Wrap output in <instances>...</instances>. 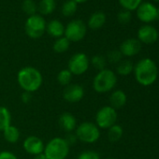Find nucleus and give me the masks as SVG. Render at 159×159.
Masks as SVG:
<instances>
[{"instance_id":"1","label":"nucleus","mask_w":159,"mask_h":159,"mask_svg":"<svg viewBox=\"0 0 159 159\" xmlns=\"http://www.w3.org/2000/svg\"><path fill=\"white\" fill-rule=\"evenodd\" d=\"M17 82L24 92L34 93L38 91L43 83L40 71L34 66H25L17 74Z\"/></svg>"},{"instance_id":"2","label":"nucleus","mask_w":159,"mask_h":159,"mask_svg":"<svg viewBox=\"0 0 159 159\" xmlns=\"http://www.w3.org/2000/svg\"><path fill=\"white\" fill-rule=\"evenodd\" d=\"M134 74L136 81L140 85L150 86L156 81L158 69L153 60L151 58H143L134 66Z\"/></svg>"},{"instance_id":"3","label":"nucleus","mask_w":159,"mask_h":159,"mask_svg":"<svg viewBox=\"0 0 159 159\" xmlns=\"http://www.w3.org/2000/svg\"><path fill=\"white\" fill-rule=\"evenodd\" d=\"M117 84L116 74L111 69H103L98 71L93 81V88L97 93L105 94L111 91Z\"/></svg>"},{"instance_id":"4","label":"nucleus","mask_w":159,"mask_h":159,"mask_svg":"<svg viewBox=\"0 0 159 159\" xmlns=\"http://www.w3.org/2000/svg\"><path fill=\"white\" fill-rule=\"evenodd\" d=\"M43 153L47 159H66L69 153V145L64 138L56 137L45 145Z\"/></svg>"},{"instance_id":"5","label":"nucleus","mask_w":159,"mask_h":159,"mask_svg":"<svg viewBox=\"0 0 159 159\" xmlns=\"http://www.w3.org/2000/svg\"><path fill=\"white\" fill-rule=\"evenodd\" d=\"M77 139L84 143H95L100 138V130L98 125L91 122L80 124L75 129Z\"/></svg>"},{"instance_id":"6","label":"nucleus","mask_w":159,"mask_h":159,"mask_svg":"<svg viewBox=\"0 0 159 159\" xmlns=\"http://www.w3.org/2000/svg\"><path fill=\"white\" fill-rule=\"evenodd\" d=\"M46 22L41 15L34 14L29 16L25 22V33L31 39H39L46 31Z\"/></svg>"},{"instance_id":"7","label":"nucleus","mask_w":159,"mask_h":159,"mask_svg":"<svg viewBox=\"0 0 159 159\" xmlns=\"http://www.w3.org/2000/svg\"><path fill=\"white\" fill-rule=\"evenodd\" d=\"M87 32L86 25L80 19L69 22L65 27V37L70 42H78L84 39Z\"/></svg>"},{"instance_id":"8","label":"nucleus","mask_w":159,"mask_h":159,"mask_svg":"<svg viewBox=\"0 0 159 159\" xmlns=\"http://www.w3.org/2000/svg\"><path fill=\"white\" fill-rule=\"evenodd\" d=\"M117 112L116 110L111 106H104L98 110L96 114V125L98 128L109 129L116 124Z\"/></svg>"},{"instance_id":"9","label":"nucleus","mask_w":159,"mask_h":159,"mask_svg":"<svg viewBox=\"0 0 159 159\" xmlns=\"http://www.w3.org/2000/svg\"><path fill=\"white\" fill-rule=\"evenodd\" d=\"M67 66V69L71 72L72 75L81 76L88 70L90 60L85 53L77 52L70 57Z\"/></svg>"},{"instance_id":"10","label":"nucleus","mask_w":159,"mask_h":159,"mask_svg":"<svg viewBox=\"0 0 159 159\" xmlns=\"http://www.w3.org/2000/svg\"><path fill=\"white\" fill-rule=\"evenodd\" d=\"M157 7L151 2H142L136 10L138 19L148 25L158 19L157 16Z\"/></svg>"},{"instance_id":"11","label":"nucleus","mask_w":159,"mask_h":159,"mask_svg":"<svg viewBox=\"0 0 159 159\" xmlns=\"http://www.w3.org/2000/svg\"><path fill=\"white\" fill-rule=\"evenodd\" d=\"M84 97V89L82 85L70 84L65 87L63 91V98L66 102L77 103L80 102Z\"/></svg>"},{"instance_id":"12","label":"nucleus","mask_w":159,"mask_h":159,"mask_svg":"<svg viewBox=\"0 0 159 159\" xmlns=\"http://www.w3.org/2000/svg\"><path fill=\"white\" fill-rule=\"evenodd\" d=\"M157 29L151 25H144L138 30V39L140 43L152 44L158 39Z\"/></svg>"},{"instance_id":"13","label":"nucleus","mask_w":159,"mask_h":159,"mask_svg":"<svg viewBox=\"0 0 159 159\" xmlns=\"http://www.w3.org/2000/svg\"><path fill=\"white\" fill-rule=\"evenodd\" d=\"M23 147L24 150L32 155H37L39 153H42L44 152V148H45V144L42 141V139H40L39 137L37 136H28L23 143Z\"/></svg>"},{"instance_id":"14","label":"nucleus","mask_w":159,"mask_h":159,"mask_svg":"<svg viewBox=\"0 0 159 159\" xmlns=\"http://www.w3.org/2000/svg\"><path fill=\"white\" fill-rule=\"evenodd\" d=\"M141 50V43L138 39H127L124 40L120 46V52L122 55L131 57L138 54Z\"/></svg>"},{"instance_id":"15","label":"nucleus","mask_w":159,"mask_h":159,"mask_svg":"<svg viewBox=\"0 0 159 159\" xmlns=\"http://www.w3.org/2000/svg\"><path fill=\"white\" fill-rule=\"evenodd\" d=\"M60 127L66 133H72L77 127V120L70 112H64L58 120Z\"/></svg>"},{"instance_id":"16","label":"nucleus","mask_w":159,"mask_h":159,"mask_svg":"<svg viewBox=\"0 0 159 159\" xmlns=\"http://www.w3.org/2000/svg\"><path fill=\"white\" fill-rule=\"evenodd\" d=\"M46 31L47 33L55 39H59L61 37H64L65 34V26L64 25L58 21V20H52L47 25H46Z\"/></svg>"},{"instance_id":"17","label":"nucleus","mask_w":159,"mask_h":159,"mask_svg":"<svg viewBox=\"0 0 159 159\" xmlns=\"http://www.w3.org/2000/svg\"><path fill=\"white\" fill-rule=\"evenodd\" d=\"M126 100H127L126 95L122 90H116L112 92L110 97L111 107H112L115 110L122 109L126 104Z\"/></svg>"},{"instance_id":"18","label":"nucleus","mask_w":159,"mask_h":159,"mask_svg":"<svg viewBox=\"0 0 159 159\" xmlns=\"http://www.w3.org/2000/svg\"><path fill=\"white\" fill-rule=\"evenodd\" d=\"M106 23V15L102 11L93 13L88 20V26L93 30L100 29Z\"/></svg>"},{"instance_id":"19","label":"nucleus","mask_w":159,"mask_h":159,"mask_svg":"<svg viewBox=\"0 0 159 159\" xmlns=\"http://www.w3.org/2000/svg\"><path fill=\"white\" fill-rule=\"evenodd\" d=\"M3 136L7 142L14 144L19 141L21 134H20V130L16 126L11 125L3 131Z\"/></svg>"},{"instance_id":"20","label":"nucleus","mask_w":159,"mask_h":159,"mask_svg":"<svg viewBox=\"0 0 159 159\" xmlns=\"http://www.w3.org/2000/svg\"><path fill=\"white\" fill-rule=\"evenodd\" d=\"M11 125V114L8 108L0 106V131H4Z\"/></svg>"},{"instance_id":"21","label":"nucleus","mask_w":159,"mask_h":159,"mask_svg":"<svg viewBox=\"0 0 159 159\" xmlns=\"http://www.w3.org/2000/svg\"><path fill=\"white\" fill-rule=\"evenodd\" d=\"M56 8L55 0H41L38 6V11L41 15H50Z\"/></svg>"},{"instance_id":"22","label":"nucleus","mask_w":159,"mask_h":159,"mask_svg":"<svg viewBox=\"0 0 159 159\" xmlns=\"http://www.w3.org/2000/svg\"><path fill=\"white\" fill-rule=\"evenodd\" d=\"M69 46H70V41L66 37H61L55 40L52 49L57 53H63L68 50Z\"/></svg>"},{"instance_id":"23","label":"nucleus","mask_w":159,"mask_h":159,"mask_svg":"<svg viewBox=\"0 0 159 159\" xmlns=\"http://www.w3.org/2000/svg\"><path fill=\"white\" fill-rule=\"evenodd\" d=\"M117 73L121 76H127L134 70L133 63L129 60H123L117 65Z\"/></svg>"},{"instance_id":"24","label":"nucleus","mask_w":159,"mask_h":159,"mask_svg":"<svg viewBox=\"0 0 159 159\" xmlns=\"http://www.w3.org/2000/svg\"><path fill=\"white\" fill-rule=\"evenodd\" d=\"M123 133H124L123 127L121 125L115 124L108 129V138H109L110 141L116 142L122 138Z\"/></svg>"},{"instance_id":"25","label":"nucleus","mask_w":159,"mask_h":159,"mask_svg":"<svg viewBox=\"0 0 159 159\" xmlns=\"http://www.w3.org/2000/svg\"><path fill=\"white\" fill-rule=\"evenodd\" d=\"M72 74L71 72L66 68V69H62L58 74H57V82L60 85L62 86H67L68 84H70L71 80H72Z\"/></svg>"},{"instance_id":"26","label":"nucleus","mask_w":159,"mask_h":159,"mask_svg":"<svg viewBox=\"0 0 159 159\" xmlns=\"http://www.w3.org/2000/svg\"><path fill=\"white\" fill-rule=\"evenodd\" d=\"M78 9V4L73 0H67L62 6V14L66 17H70L75 14Z\"/></svg>"},{"instance_id":"27","label":"nucleus","mask_w":159,"mask_h":159,"mask_svg":"<svg viewBox=\"0 0 159 159\" xmlns=\"http://www.w3.org/2000/svg\"><path fill=\"white\" fill-rule=\"evenodd\" d=\"M121 7L128 11H133L143 2V0H118Z\"/></svg>"},{"instance_id":"28","label":"nucleus","mask_w":159,"mask_h":159,"mask_svg":"<svg viewBox=\"0 0 159 159\" xmlns=\"http://www.w3.org/2000/svg\"><path fill=\"white\" fill-rule=\"evenodd\" d=\"M22 9L24 12H25L27 15L32 16L34 14H37L36 12L38 11V5L34 0H24Z\"/></svg>"},{"instance_id":"29","label":"nucleus","mask_w":159,"mask_h":159,"mask_svg":"<svg viewBox=\"0 0 159 159\" xmlns=\"http://www.w3.org/2000/svg\"><path fill=\"white\" fill-rule=\"evenodd\" d=\"M90 63L92 64V66L98 69V71L100 70H103L106 68V65H107V59L103 56V55H100V54H97V55H94L90 61Z\"/></svg>"},{"instance_id":"30","label":"nucleus","mask_w":159,"mask_h":159,"mask_svg":"<svg viewBox=\"0 0 159 159\" xmlns=\"http://www.w3.org/2000/svg\"><path fill=\"white\" fill-rule=\"evenodd\" d=\"M122 53L118 50H112L108 52L107 55V60L111 63V64H118L119 62L122 61Z\"/></svg>"},{"instance_id":"31","label":"nucleus","mask_w":159,"mask_h":159,"mask_svg":"<svg viewBox=\"0 0 159 159\" xmlns=\"http://www.w3.org/2000/svg\"><path fill=\"white\" fill-rule=\"evenodd\" d=\"M117 19H118V22L123 24V25L128 24L131 21V19H132V13H131V11L123 10V11H121L118 13Z\"/></svg>"},{"instance_id":"32","label":"nucleus","mask_w":159,"mask_h":159,"mask_svg":"<svg viewBox=\"0 0 159 159\" xmlns=\"http://www.w3.org/2000/svg\"><path fill=\"white\" fill-rule=\"evenodd\" d=\"M78 159H100V156L97 152L87 150L80 153Z\"/></svg>"},{"instance_id":"33","label":"nucleus","mask_w":159,"mask_h":159,"mask_svg":"<svg viewBox=\"0 0 159 159\" xmlns=\"http://www.w3.org/2000/svg\"><path fill=\"white\" fill-rule=\"evenodd\" d=\"M0 159H18L16 154L10 151H2L0 152Z\"/></svg>"},{"instance_id":"34","label":"nucleus","mask_w":159,"mask_h":159,"mask_svg":"<svg viewBox=\"0 0 159 159\" xmlns=\"http://www.w3.org/2000/svg\"><path fill=\"white\" fill-rule=\"evenodd\" d=\"M65 139H66V141L68 143L69 146L72 145V144H74V143H76V141L78 140L76 135H75V134H72V133H67V135H66V137L65 138Z\"/></svg>"},{"instance_id":"35","label":"nucleus","mask_w":159,"mask_h":159,"mask_svg":"<svg viewBox=\"0 0 159 159\" xmlns=\"http://www.w3.org/2000/svg\"><path fill=\"white\" fill-rule=\"evenodd\" d=\"M21 99H22L23 103L28 104L32 100V94L28 93V92H24L21 96Z\"/></svg>"},{"instance_id":"36","label":"nucleus","mask_w":159,"mask_h":159,"mask_svg":"<svg viewBox=\"0 0 159 159\" xmlns=\"http://www.w3.org/2000/svg\"><path fill=\"white\" fill-rule=\"evenodd\" d=\"M33 159H47V157H46V156H45V154L42 152V153H39V154L35 155Z\"/></svg>"},{"instance_id":"37","label":"nucleus","mask_w":159,"mask_h":159,"mask_svg":"<svg viewBox=\"0 0 159 159\" xmlns=\"http://www.w3.org/2000/svg\"><path fill=\"white\" fill-rule=\"evenodd\" d=\"M73 1L76 2L77 4H79V3H84V2L88 1V0H73Z\"/></svg>"},{"instance_id":"38","label":"nucleus","mask_w":159,"mask_h":159,"mask_svg":"<svg viewBox=\"0 0 159 159\" xmlns=\"http://www.w3.org/2000/svg\"><path fill=\"white\" fill-rule=\"evenodd\" d=\"M157 16H158V19H159V8L157 9Z\"/></svg>"},{"instance_id":"39","label":"nucleus","mask_w":159,"mask_h":159,"mask_svg":"<svg viewBox=\"0 0 159 159\" xmlns=\"http://www.w3.org/2000/svg\"><path fill=\"white\" fill-rule=\"evenodd\" d=\"M154 2H159V0H153Z\"/></svg>"},{"instance_id":"40","label":"nucleus","mask_w":159,"mask_h":159,"mask_svg":"<svg viewBox=\"0 0 159 159\" xmlns=\"http://www.w3.org/2000/svg\"><path fill=\"white\" fill-rule=\"evenodd\" d=\"M107 159H115V158H107Z\"/></svg>"}]
</instances>
